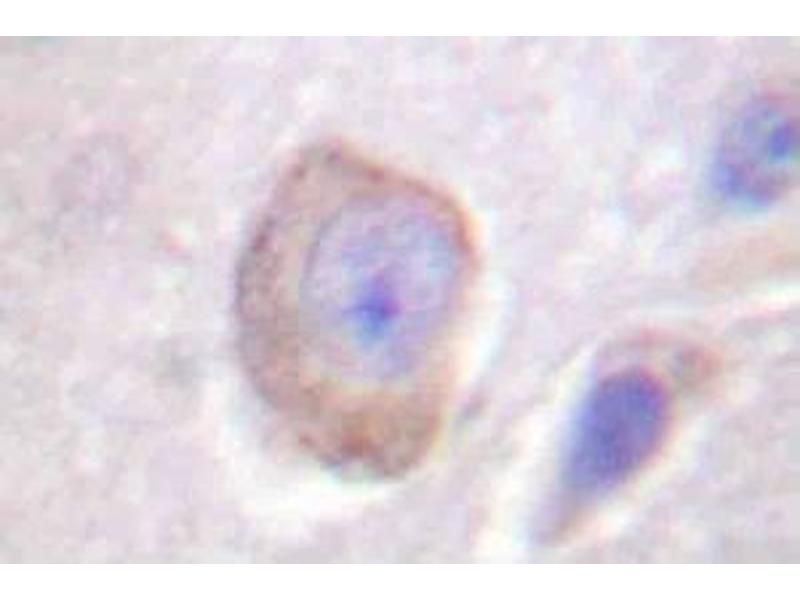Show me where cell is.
Listing matches in <instances>:
<instances>
[{
  "instance_id": "obj_2",
  "label": "cell",
  "mask_w": 800,
  "mask_h": 600,
  "mask_svg": "<svg viewBox=\"0 0 800 600\" xmlns=\"http://www.w3.org/2000/svg\"><path fill=\"white\" fill-rule=\"evenodd\" d=\"M669 419L662 384L641 370H623L586 396L564 457L567 486L579 494L605 491L629 478L661 444Z\"/></svg>"
},
{
  "instance_id": "obj_1",
  "label": "cell",
  "mask_w": 800,
  "mask_h": 600,
  "mask_svg": "<svg viewBox=\"0 0 800 600\" xmlns=\"http://www.w3.org/2000/svg\"><path fill=\"white\" fill-rule=\"evenodd\" d=\"M446 195L368 159L294 179L244 253L238 319L259 378L350 416L443 387L475 276Z\"/></svg>"
},
{
  "instance_id": "obj_3",
  "label": "cell",
  "mask_w": 800,
  "mask_h": 600,
  "mask_svg": "<svg viewBox=\"0 0 800 600\" xmlns=\"http://www.w3.org/2000/svg\"><path fill=\"white\" fill-rule=\"evenodd\" d=\"M798 152V125L792 113L774 100L754 101L723 130L712 157L711 185L733 207L767 208L792 187Z\"/></svg>"
}]
</instances>
